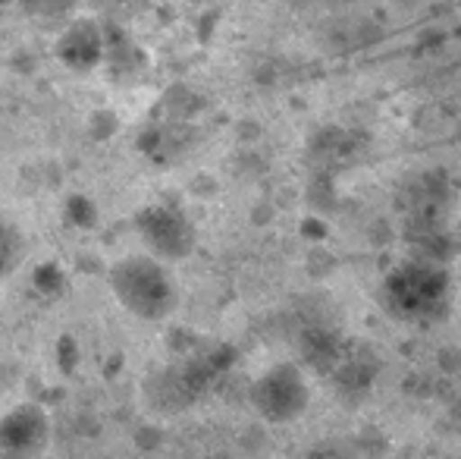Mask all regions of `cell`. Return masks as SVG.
Listing matches in <instances>:
<instances>
[{
    "mask_svg": "<svg viewBox=\"0 0 461 459\" xmlns=\"http://www.w3.org/2000/svg\"><path fill=\"white\" fill-rule=\"evenodd\" d=\"M48 444V418L38 406H19L0 422V459H35Z\"/></svg>",
    "mask_w": 461,
    "mask_h": 459,
    "instance_id": "5",
    "label": "cell"
},
{
    "mask_svg": "<svg viewBox=\"0 0 461 459\" xmlns=\"http://www.w3.org/2000/svg\"><path fill=\"white\" fill-rule=\"evenodd\" d=\"M389 296L402 312L424 315L443 302L446 296V274L430 264H418V268H405L395 277H389Z\"/></svg>",
    "mask_w": 461,
    "mask_h": 459,
    "instance_id": "4",
    "label": "cell"
},
{
    "mask_svg": "<svg viewBox=\"0 0 461 459\" xmlns=\"http://www.w3.org/2000/svg\"><path fill=\"white\" fill-rule=\"evenodd\" d=\"M110 289L126 312L145 321H160L176 308L179 289L167 264L154 255H129L110 268Z\"/></svg>",
    "mask_w": 461,
    "mask_h": 459,
    "instance_id": "1",
    "label": "cell"
},
{
    "mask_svg": "<svg viewBox=\"0 0 461 459\" xmlns=\"http://www.w3.org/2000/svg\"><path fill=\"white\" fill-rule=\"evenodd\" d=\"M251 403L267 422H292L308 409V384L295 365H274L251 387Z\"/></svg>",
    "mask_w": 461,
    "mask_h": 459,
    "instance_id": "2",
    "label": "cell"
},
{
    "mask_svg": "<svg viewBox=\"0 0 461 459\" xmlns=\"http://www.w3.org/2000/svg\"><path fill=\"white\" fill-rule=\"evenodd\" d=\"M304 355H308L311 365L321 368V372H333L342 359V346H339V340L330 337V334L314 331L304 337Z\"/></svg>",
    "mask_w": 461,
    "mask_h": 459,
    "instance_id": "7",
    "label": "cell"
},
{
    "mask_svg": "<svg viewBox=\"0 0 461 459\" xmlns=\"http://www.w3.org/2000/svg\"><path fill=\"white\" fill-rule=\"evenodd\" d=\"M60 57L73 69H88L104 57V38L95 25H76L60 41Z\"/></svg>",
    "mask_w": 461,
    "mask_h": 459,
    "instance_id": "6",
    "label": "cell"
},
{
    "mask_svg": "<svg viewBox=\"0 0 461 459\" xmlns=\"http://www.w3.org/2000/svg\"><path fill=\"white\" fill-rule=\"evenodd\" d=\"M139 230H141L145 245L151 249V255L160 258V262H179V258H185L194 245L192 224H188L185 217L173 208L145 211Z\"/></svg>",
    "mask_w": 461,
    "mask_h": 459,
    "instance_id": "3",
    "label": "cell"
}]
</instances>
